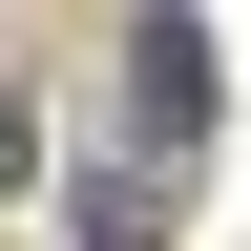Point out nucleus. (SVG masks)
Returning a JSON list of instances; mask_svg holds the SVG:
<instances>
[{
    "label": "nucleus",
    "instance_id": "obj_1",
    "mask_svg": "<svg viewBox=\"0 0 251 251\" xmlns=\"http://www.w3.org/2000/svg\"><path fill=\"white\" fill-rule=\"evenodd\" d=\"M126 84H147V147H188V126H209V42H188V21H147V63H126Z\"/></svg>",
    "mask_w": 251,
    "mask_h": 251
}]
</instances>
